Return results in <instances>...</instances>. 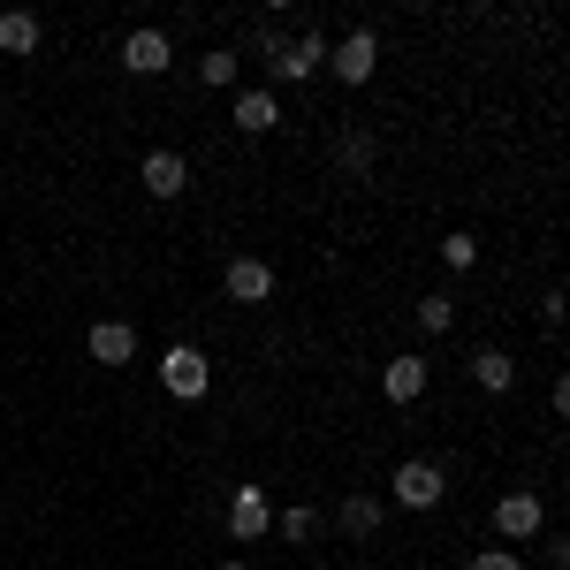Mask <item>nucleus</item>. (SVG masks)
<instances>
[{
  "mask_svg": "<svg viewBox=\"0 0 570 570\" xmlns=\"http://www.w3.org/2000/svg\"><path fill=\"white\" fill-rule=\"evenodd\" d=\"M160 389H168V395H183V403H198V395L214 389V365H206V351L176 343V351L160 357Z\"/></svg>",
  "mask_w": 570,
  "mask_h": 570,
  "instance_id": "obj_1",
  "label": "nucleus"
},
{
  "mask_svg": "<svg viewBox=\"0 0 570 570\" xmlns=\"http://www.w3.org/2000/svg\"><path fill=\"white\" fill-rule=\"evenodd\" d=\"M266 69H274V85H305V77L327 69V39H320V31H297L289 46H274V61H266Z\"/></svg>",
  "mask_w": 570,
  "mask_h": 570,
  "instance_id": "obj_2",
  "label": "nucleus"
},
{
  "mask_svg": "<svg viewBox=\"0 0 570 570\" xmlns=\"http://www.w3.org/2000/svg\"><path fill=\"white\" fill-rule=\"evenodd\" d=\"M389 487H395V502H403V510H434L441 494H449V480H441V464H426V456H403Z\"/></svg>",
  "mask_w": 570,
  "mask_h": 570,
  "instance_id": "obj_3",
  "label": "nucleus"
},
{
  "mask_svg": "<svg viewBox=\"0 0 570 570\" xmlns=\"http://www.w3.org/2000/svg\"><path fill=\"white\" fill-rule=\"evenodd\" d=\"M327 69H335L343 85H373V69H381V39H373V31H351L343 46H327Z\"/></svg>",
  "mask_w": 570,
  "mask_h": 570,
  "instance_id": "obj_4",
  "label": "nucleus"
},
{
  "mask_svg": "<svg viewBox=\"0 0 570 570\" xmlns=\"http://www.w3.org/2000/svg\"><path fill=\"white\" fill-rule=\"evenodd\" d=\"M168 61H176V46H168V31H153V23L122 39V69L130 77H168Z\"/></svg>",
  "mask_w": 570,
  "mask_h": 570,
  "instance_id": "obj_5",
  "label": "nucleus"
},
{
  "mask_svg": "<svg viewBox=\"0 0 570 570\" xmlns=\"http://www.w3.org/2000/svg\"><path fill=\"white\" fill-rule=\"evenodd\" d=\"M220 289H228L236 305H266V297H274V266H266V259H228Z\"/></svg>",
  "mask_w": 570,
  "mask_h": 570,
  "instance_id": "obj_6",
  "label": "nucleus"
},
{
  "mask_svg": "<svg viewBox=\"0 0 570 570\" xmlns=\"http://www.w3.org/2000/svg\"><path fill=\"white\" fill-rule=\"evenodd\" d=\"M266 525H274V502H266V487H236V494H228V532H236V540H259Z\"/></svg>",
  "mask_w": 570,
  "mask_h": 570,
  "instance_id": "obj_7",
  "label": "nucleus"
},
{
  "mask_svg": "<svg viewBox=\"0 0 570 570\" xmlns=\"http://www.w3.org/2000/svg\"><path fill=\"white\" fill-rule=\"evenodd\" d=\"M540 525H548L540 494H502V502H494V532H502V540H532Z\"/></svg>",
  "mask_w": 570,
  "mask_h": 570,
  "instance_id": "obj_8",
  "label": "nucleus"
},
{
  "mask_svg": "<svg viewBox=\"0 0 570 570\" xmlns=\"http://www.w3.org/2000/svg\"><path fill=\"white\" fill-rule=\"evenodd\" d=\"M137 176H145V190H153V198H176L183 183H190V160H183L176 145H160V153H145V168H137Z\"/></svg>",
  "mask_w": 570,
  "mask_h": 570,
  "instance_id": "obj_9",
  "label": "nucleus"
},
{
  "mask_svg": "<svg viewBox=\"0 0 570 570\" xmlns=\"http://www.w3.org/2000/svg\"><path fill=\"white\" fill-rule=\"evenodd\" d=\"M91 357H99V365H130L137 357V327L130 320H99V327H91Z\"/></svg>",
  "mask_w": 570,
  "mask_h": 570,
  "instance_id": "obj_10",
  "label": "nucleus"
},
{
  "mask_svg": "<svg viewBox=\"0 0 570 570\" xmlns=\"http://www.w3.org/2000/svg\"><path fill=\"white\" fill-rule=\"evenodd\" d=\"M335 168L351 183L373 176V130H357V122H343V137H335Z\"/></svg>",
  "mask_w": 570,
  "mask_h": 570,
  "instance_id": "obj_11",
  "label": "nucleus"
},
{
  "mask_svg": "<svg viewBox=\"0 0 570 570\" xmlns=\"http://www.w3.org/2000/svg\"><path fill=\"white\" fill-rule=\"evenodd\" d=\"M381 395L389 403H419L426 395V357H395L389 373H381Z\"/></svg>",
  "mask_w": 570,
  "mask_h": 570,
  "instance_id": "obj_12",
  "label": "nucleus"
},
{
  "mask_svg": "<svg viewBox=\"0 0 570 570\" xmlns=\"http://www.w3.org/2000/svg\"><path fill=\"white\" fill-rule=\"evenodd\" d=\"M472 381H480L487 395H510L518 389V357L510 351H472Z\"/></svg>",
  "mask_w": 570,
  "mask_h": 570,
  "instance_id": "obj_13",
  "label": "nucleus"
},
{
  "mask_svg": "<svg viewBox=\"0 0 570 570\" xmlns=\"http://www.w3.org/2000/svg\"><path fill=\"white\" fill-rule=\"evenodd\" d=\"M274 122H282V99H274V91H244V99H236V130L244 137L274 130Z\"/></svg>",
  "mask_w": 570,
  "mask_h": 570,
  "instance_id": "obj_14",
  "label": "nucleus"
},
{
  "mask_svg": "<svg viewBox=\"0 0 570 570\" xmlns=\"http://www.w3.org/2000/svg\"><path fill=\"white\" fill-rule=\"evenodd\" d=\"M0 53H39V16L31 8H8L0 16Z\"/></svg>",
  "mask_w": 570,
  "mask_h": 570,
  "instance_id": "obj_15",
  "label": "nucleus"
},
{
  "mask_svg": "<svg viewBox=\"0 0 570 570\" xmlns=\"http://www.w3.org/2000/svg\"><path fill=\"white\" fill-rule=\"evenodd\" d=\"M343 532H351V540H373V532H381V502H373V494H351V502H343Z\"/></svg>",
  "mask_w": 570,
  "mask_h": 570,
  "instance_id": "obj_16",
  "label": "nucleus"
},
{
  "mask_svg": "<svg viewBox=\"0 0 570 570\" xmlns=\"http://www.w3.org/2000/svg\"><path fill=\"white\" fill-rule=\"evenodd\" d=\"M236 69H244V61H236V53H228V46H214V53H206V61H198V85L228 91V85H236Z\"/></svg>",
  "mask_w": 570,
  "mask_h": 570,
  "instance_id": "obj_17",
  "label": "nucleus"
},
{
  "mask_svg": "<svg viewBox=\"0 0 570 570\" xmlns=\"http://www.w3.org/2000/svg\"><path fill=\"white\" fill-rule=\"evenodd\" d=\"M441 259L456 266V274H472V266H480V236H472V228H456V236H441Z\"/></svg>",
  "mask_w": 570,
  "mask_h": 570,
  "instance_id": "obj_18",
  "label": "nucleus"
},
{
  "mask_svg": "<svg viewBox=\"0 0 570 570\" xmlns=\"http://www.w3.org/2000/svg\"><path fill=\"white\" fill-rule=\"evenodd\" d=\"M419 327H426V335H449V327H456V305H449V297H419Z\"/></svg>",
  "mask_w": 570,
  "mask_h": 570,
  "instance_id": "obj_19",
  "label": "nucleus"
},
{
  "mask_svg": "<svg viewBox=\"0 0 570 570\" xmlns=\"http://www.w3.org/2000/svg\"><path fill=\"white\" fill-rule=\"evenodd\" d=\"M312 532H320V510H305V502H297V510H282V540H297V548H305Z\"/></svg>",
  "mask_w": 570,
  "mask_h": 570,
  "instance_id": "obj_20",
  "label": "nucleus"
},
{
  "mask_svg": "<svg viewBox=\"0 0 570 570\" xmlns=\"http://www.w3.org/2000/svg\"><path fill=\"white\" fill-rule=\"evenodd\" d=\"M472 570H525V563H518V548H480Z\"/></svg>",
  "mask_w": 570,
  "mask_h": 570,
  "instance_id": "obj_21",
  "label": "nucleus"
},
{
  "mask_svg": "<svg viewBox=\"0 0 570 570\" xmlns=\"http://www.w3.org/2000/svg\"><path fill=\"white\" fill-rule=\"evenodd\" d=\"M540 327H548V335L563 327V289H548V297H540Z\"/></svg>",
  "mask_w": 570,
  "mask_h": 570,
  "instance_id": "obj_22",
  "label": "nucleus"
},
{
  "mask_svg": "<svg viewBox=\"0 0 570 570\" xmlns=\"http://www.w3.org/2000/svg\"><path fill=\"white\" fill-rule=\"evenodd\" d=\"M220 570H252V563H236V556H228V563H220Z\"/></svg>",
  "mask_w": 570,
  "mask_h": 570,
  "instance_id": "obj_23",
  "label": "nucleus"
}]
</instances>
